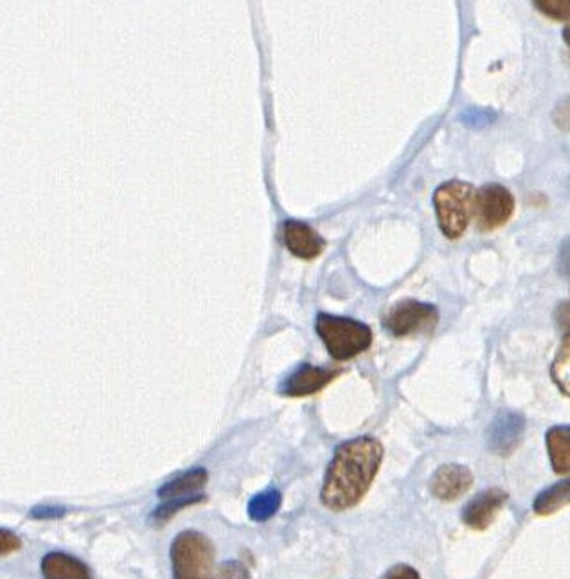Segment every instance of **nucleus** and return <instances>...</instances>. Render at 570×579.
Listing matches in <instances>:
<instances>
[{
  "instance_id": "20",
  "label": "nucleus",
  "mask_w": 570,
  "mask_h": 579,
  "mask_svg": "<svg viewBox=\"0 0 570 579\" xmlns=\"http://www.w3.org/2000/svg\"><path fill=\"white\" fill-rule=\"evenodd\" d=\"M218 579H252L250 572L243 563L240 562H225L220 571H218Z\"/></svg>"
},
{
  "instance_id": "9",
  "label": "nucleus",
  "mask_w": 570,
  "mask_h": 579,
  "mask_svg": "<svg viewBox=\"0 0 570 579\" xmlns=\"http://www.w3.org/2000/svg\"><path fill=\"white\" fill-rule=\"evenodd\" d=\"M509 495L500 488H488L475 495L463 509V522L475 531H486L508 502Z\"/></svg>"
},
{
  "instance_id": "21",
  "label": "nucleus",
  "mask_w": 570,
  "mask_h": 579,
  "mask_svg": "<svg viewBox=\"0 0 570 579\" xmlns=\"http://www.w3.org/2000/svg\"><path fill=\"white\" fill-rule=\"evenodd\" d=\"M20 545H22V542H20V538L15 533L0 529V558L8 556V554L17 553Z\"/></svg>"
},
{
  "instance_id": "4",
  "label": "nucleus",
  "mask_w": 570,
  "mask_h": 579,
  "mask_svg": "<svg viewBox=\"0 0 570 579\" xmlns=\"http://www.w3.org/2000/svg\"><path fill=\"white\" fill-rule=\"evenodd\" d=\"M171 567L175 579H216L214 545L198 531H184L171 544Z\"/></svg>"
},
{
  "instance_id": "6",
  "label": "nucleus",
  "mask_w": 570,
  "mask_h": 579,
  "mask_svg": "<svg viewBox=\"0 0 570 579\" xmlns=\"http://www.w3.org/2000/svg\"><path fill=\"white\" fill-rule=\"evenodd\" d=\"M439 322V312L436 306L419 303L414 299L400 301L394 304L387 315L383 317L385 330L394 337H409L416 333H428L434 330Z\"/></svg>"
},
{
  "instance_id": "1",
  "label": "nucleus",
  "mask_w": 570,
  "mask_h": 579,
  "mask_svg": "<svg viewBox=\"0 0 570 579\" xmlns=\"http://www.w3.org/2000/svg\"><path fill=\"white\" fill-rule=\"evenodd\" d=\"M383 461V446L375 437H357L340 445L326 470L322 504L331 511L355 508L364 499Z\"/></svg>"
},
{
  "instance_id": "3",
  "label": "nucleus",
  "mask_w": 570,
  "mask_h": 579,
  "mask_svg": "<svg viewBox=\"0 0 570 579\" xmlns=\"http://www.w3.org/2000/svg\"><path fill=\"white\" fill-rule=\"evenodd\" d=\"M475 189L468 182L452 180L439 186L434 193L439 229L448 240H459L473 218Z\"/></svg>"
},
{
  "instance_id": "8",
  "label": "nucleus",
  "mask_w": 570,
  "mask_h": 579,
  "mask_svg": "<svg viewBox=\"0 0 570 579\" xmlns=\"http://www.w3.org/2000/svg\"><path fill=\"white\" fill-rule=\"evenodd\" d=\"M340 375V371L328 367H315L303 364L297 367L292 375L279 385V392L288 398H303L322 391Z\"/></svg>"
},
{
  "instance_id": "11",
  "label": "nucleus",
  "mask_w": 570,
  "mask_h": 579,
  "mask_svg": "<svg viewBox=\"0 0 570 579\" xmlns=\"http://www.w3.org/2000/svg\"><path fill=\"white\" fill-rule=\"evenodd\" d=\"M283 238L286 249L294 254L295 258L312 261L319 258L326 249V240L308 223L299 220H286L283 223Z\"/></svg>"
},
{
  "instance_id": "17",
  "label": "nucleus",
  "mask_w": 570,
  "mask_h": 579,
  "mask_svg": "<svg viewBox=\"0 0 570 579\" xmlns=\"http://www.w3.org/2000/svg\"><path fill=\"white\" fill-rule=\"evenodd\" d=\"M205 497H200V495H196V497H189V499H175V500H168L166 504H162L159 508L153 511L152 515V522L155 526H162V524H166L170 518H173V515L180 511V509L188 508V506H193V504H198V502H204Z\"/></svg>"
},
{
  "instance_id": "2",
  "label": "nucleus",
  "mask_w": 570,
  "mask_h": 579,
  "mask_svg": "<svg viewBox=\"0 0 570 579\" xmlns=\"http://www.w3.org/2000/svg\"><path fill=\"white\" fill-rule=\"evenodd\" d=\"M315 328L331 358H335L337 362L358 357L373 344L371 328L364 322L348 317L319 313Z\"/></svg>"
},
{
  "instance_id": "13",
  "label": "nucleus",
  "mask_w": 570,
  "mask_h": 579,
  "mask_svg": "<svg viewBox=\"0 0 570 579\" xmlns=\"http://www.w3.org/2000/svg\"><path fill=\"white\" fill-rule=\"evenodd\" d=\"M207 472L204 468H195L189 472L182 473L175 477L173 481L164 484L159 490V497L164 500L189 499L196 497V493L204 490L207 484Z\"/></svg>"
},
{
  "instance_id": "22",
  "label": "nucleus",
  "mask_w": 570,
  "mask_h": 579,
  "mask_svg": "<svg viewBox=\"0 0 570 579\" xmlns=\"http://www.w3.org/2000/svg\"><path fill=\"white\" fill-rule=\"evenodd\" d=\"M382 579H421L419 578V572L410 567V565H405V563H400L396 567H392L389 571L383 574Z\"/></svg>"
},
{
  "instance_id": "16",
  "label": "nucleus",
  "mask_w": 570,
  "mask_h": 579,
  "mask_svg": "<svg viewBox=\"0 0 570 579\" xmlns=\"http://www.w3.org/2000/svg\"><path fill=\"white\" fill-rule=\"evenodd\" d=\"M281 500H283L281 491L276 490V488L261 491L249 502V517L254 522H267L281 508Z\"/></svg>"
},
{
  "instance_id": "15",
  "label": "nucleus",
  "mask_w": 570,
  "mask_h": 579,
  "mask_svg": "<svg viewBox=\"0 0 570 579\" xmlns=\"http://www.w3.org/2000/svg\"><path fill=\"white\" fill-rule=\"evenodd\" d=\"M570 482L569 479L554 484L551 488L542 491L535 499L533 509L538 517H549L556 511L569 506Z\"/></svg>"
},
{
  "instance_id": "5",
  "label": "nucleus",
  "mask_w": 570,
  "mask_h": 579,
  "mask_svg": "<svg viewBox=\"0 0 570 579\" xmlns=\"http://www.w3.org/2000/svg\"><path fill=\"white\" fill-rule=\"evenodd\" d=\"M515 213V196L500 184H486L473 200V218L481 232L504 227Z\"/></svg>"
},
{
  "instance_id": "18",
  "label": "nucleus",
  "mask_w": 570,
  "mask_h": 579,
  "mask_svg": "<svg viewBox=\"0 0 570 579\" xmlns=\"http://www.w3.org/2000/svg\"><path fill=\"white\" fill-rule=\"evenodd\" d=\"M553 376L563 394L569 396V337L563 340L562 351L553 364Z\"/></svg>"
},
{
  "instance_id": "10",
  "label": "nucleus",
  "mask_w": 570,
  "mask_h": 579,
  "mask_svg": "<svg viewBox=\"0 0 570 579\" xmlns=\"http://www.w3.org/2000/svg\"><path fill=\"white\" fill-rule=\"evenodd\" d=\"M473 475L463 464H443L430 479L432 497L443 502H454L472 488Z\"/></svg>"
},
{
  "instance_id": "7",
  "label": "nucleus",
  "mask_w": 570,
  "mask_h": 579,
  "mask_svg": "<svg viewBox=\"0 0 570 579\" xmlns=\"http://www.w3.org/2000/svg\"><path fill=\"white\" fill-rule=\"evenodd\" d=\"M524 430H526V419L517 412L502 410L497 414V418L493 419L488 430V445H490L491 452L502 457L513 454L522 443Z\"/></svg>"
},
{
  "instance_id": "19",
  "label": "nucleus",
  "mask_w": 570,
  "mask_h": 579,
  "mask_svg": "<svg viewBox=\"0 0 570 579\" xmlns=\"http://www.w3.org/2000/svg\"><path fill=\"white\" fill-rule=\"evenodd\" d=\"M535 4L547 17H553L556 20L569 18L570 0H535Z\"/></svg>"
},
{
  "instance_id": "23",
  "label": "nucleus",
  "mask_w": 570,
  "mask_h": 579,
  "mask_svg": "<svg viewBox=\"0 0 570 579\" xmlns=\"http://www.w3.org/2000/svg\"><path fill=\"white\" fill-rule=\"evenodd\" d=\"M33 515L38 518H58L62 517V508H49V506H42V508H36L33 511Z\"/></svg>"
},
{
  "instance_id": "14",
  "label": "nucleus",
  "mask_w": 570,
  "mask_h": 579,
  "mask_svg": "<svg viewBox=\"0 0 570 579\" xmlns=\"http://www.w3.org/2000/svg\"><path fill=\"white\" fill-rule=\"evenodd\" d=\"M547 448L554 472L567 477L570 472V428L567 425L551 428L547 432Z\"/></svg>"
},
{
  "instance_id": "12",
  "label": "nucleus",
  "mask_w": 570,
  "mask_h": 579,
  "mask_svg": "<svg viewBox=\"0 0 570 579\" xmlns=\"http://www.w3.org/2000/svg\"><path fill=\"white\" fill-rule=\"evenodd\" d=\"M40 569L45 579H92L87 565L65 553L45 554Z\"/></svg>"
}]
</instances>
